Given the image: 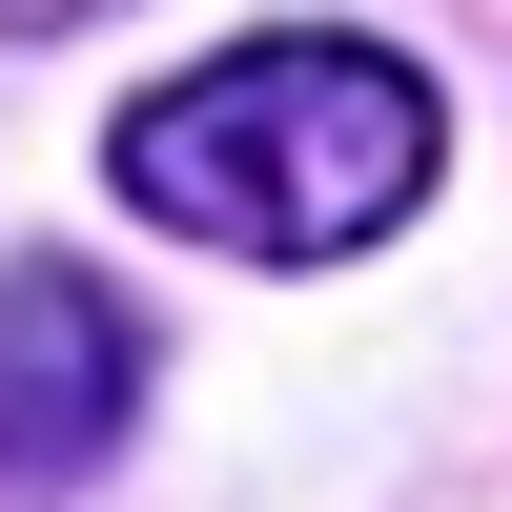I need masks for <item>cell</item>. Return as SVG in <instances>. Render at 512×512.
<instances>
[{
	"label": "cell",
	"mask_w": 512,
	"mask_h": 512,
	"mask_svg": "<svg viewBox=\"0 0 512 512\" xmlns=\"http://www.w3.org/2000/svg\"><path fill=\"white\" fill-rule=\"evenodd\" d=\"M451 164V103L390 62V41H226V62L144 82L103 123V185L144 205L164 246H226V267H349L431 205Z\"/></svg>",
	"instance_id": "obj_1"
},
{
	"label": "cell",
	"mask_w": 512,
	"mask_h": 512,
	"mask_svg": "<svg viewBox=\"0 0 512 512\" xmlns=\"http://www.w3.org/2000/svg\"><path fill=\"white\" fill-rule=\"evenodd\" d=\"M123 410H144V308L82 287L62 246H21L0 267V492H82Z\"/></svg>",
	"instance_id": "obj_2"
},
{
	"label": "cell",
	"mask_w": 512,
	"mask_h": 512,
	"mask_svg": "<svg viewBox=\"0 0 512 512\" xmlns=\"http://www.w3.org/2000/svg\"><path fill=\"white\" fill-rule=\"evenodd\" d=\"M82 21H144V0H0V41H82Z\"/></svg>",
	"instance_id": "obj_3"
}]
</instances>
